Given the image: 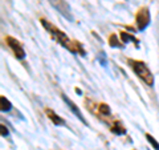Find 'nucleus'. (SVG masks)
<instances>
[{
	"instance_id": "423d86ee",
	"label": "nucleus",
	"mask_w": 159,
	"mask_h": 150,
	"mask_svg": "<svg viewBox=\"0 0 159 150\" xmlns=\"http://www.w3.org/2000/svg\"><path fill=\"white\" fill-rule=\"evenodd\" d=\"M62 100H64V101H65L66 102V105H68V106L69 108H70V110L74 113V114H76V116H77V118H80V120H81V121L84 122V124H85V125H88V122H86V120L85 118H84V116H82V113H81V110H80V109L77 108V105L76 104H74L73 101H72V100H69L66 96H64V94H62Z\"/></svg>"
},
{
	"instance_id": "39448f33",
	"label": "nucleus",
	"mask_w": 159,
	"mask_h": 150,
	"mask_svg": "<svg viewBox=\"0 0 159 150\" xmlns=\"http://www.w3.org/2000/svg\"><path fill=\"white\" fill-rule=\"evenodd\" d=\"M51 3L56 7L60 12H61L66 19L72 20V15H70V8L68 7V4L65 3V0H51Z\"/></svg>"
},
{
	"instance_id": "6e6552de",
	"label": "nucleus",
	"mask_w": 159,
	"mask_h": 150,
	"mask_svg": "<svg viewBox=\"0 0 159 150\" xmlns=\"http://www.w3.org/2000/svg\"><path fill=\"white\" fill-rule=\"evenodd\" d=\"M110 130L114 134H117V136H121V134L126 133V129H125V126H123V124L121 121H116V122H114L110 126Z\"/></svg>"
},
{
	"instance_id": "9d476101",
	"label": "nucleus",
	"mask_w": 159,
	"mask_h": 150,
	"mask_svg": "<svg viewBox=\"0 0 159 150\" xmlns=\"http://www.w3.org/2000/svg\"><path fill=\"white\" fill-rule=\"evenodd\" d=\"M98 110L101 113V116H110V108H109L106 104H99Z\"/></svg>"
},
{
	"instance_id": "f8f14e48",
	"label": "nucleus",
	"mask_w": 159,
	"mask_h": 150,
	"mask_svg": "<svg viewBox=\"0 0 159 150\" xmlns=\"http://www.w3.org/2000/svg\"><path fill=\"white\" fill-rule=\"evenodd\" d=\"M146 138H147V141H148V142H150V143H151V146H152L154 149H155V150H159V143L157 142V139H155V138H154V137L151 136V134H148V133H146Z\"/></svg>"
},
{
	"instance_id": "4468645a",
	"label": "nucleus",
	"mask_w": 159,
	"mask_h": 150,
	"mask_svg": "<svg viewBox=\"0 0 159 150\" xmlns=\"http://www.w3.org/2000/svg\"><path fill=\"white\" fill-rule=\"evenodd\" d=\"M0 128H2V137H7L8 134H9V133H8V129L4 126V125H2Z\"/></svg>"
},
{
	"instance_id": "20e7f679",
	"label": "nucleus",
	"mask_w": 159,
	"mask_h": 150,
	"mask_svg": "<svg viewBox=\"0 0 159 150\" xmlns=\"http://www.w3.org/2000/svg\"><path fill=\"white\" fill-rule=\"evenodd\" d=\"M6 41H7V44H8V47L12 49V52L15 53V56H16L19 60H23L24 57H25V51H24L21 43H20L19 40H16L15 37L8 36V37L6 39Z\"/></svg>"
},
{
	"instance_id": "f257e3e1",
	"label": "nucleus",
	"mask_w": 159,
	"mask_h": 150,
	"mask_svg": "<svg viewBox=\"0 0 159 150\" xmlns=\"http://www.w3.org/2000/svg\"><path fill=\"white\" fill-rule=\"evenodd\" d=\"M43 24V27L47 29V31L49 32V35L56 40V43H58L60 45H62L65 49H68V51H70L72 53L74 54H81V56H85V49L82 48V45L80 44L78 41H73V40L69 39L65 32H62L61 29H58L57 27H54L52 23H49L48 20L45 19H41L40 20Z\"/></svg>"
},
{
	"instance_id": "9b49d317",
	"label": "nucleus",
	"mask_w": 159,
	"mask_h": 150,
	"mask_svg": "<svg viewBox=\"0 0 159 150\" xmlns=\"http://www.w3.org/2000/svg\"><path fill=\"white\" fill-rule=\"evenodd\" d=\"M109 44H110V47H117V48H122L123 47L122 44L118 41V39H117V36L114 33L111 35L110 37H109Z\"/></svg>"
},
{
	"instance_id": "0eeeda50",
	"label": "nucleus",
	"mask_w": 159,
	"mask_h": 150,
	"mask_svg": "<svg viewBox=\"0 0 159 150\" xmlns=\"http://www.w3.org/2000/svg\"><path fill=\"white\" fill-rule=\"evenodd\" d=\"M45 113H47L48 118L51 120V121L56 125V126H62V125H65V121H64V120L60 116H57V114L54 113L52 109H45Z\"/></svg>"
},
{
	"instance_id": "f03ea898",
	"label": "nucleus",
	"mask_w": 159,
	"mask_h": 150,
	"mask_svg": "<svg viewBox=\"0 0 159 150\" xmlns=\"http://www.w3.org/2000/svg\"><path fill=\"white\" fill-rule=\"evenodd\" d=\"M127 64L130 65V68L134 71V73H135L143 82H146L148 87H152L154 85V74L151 73V71L148 69V67L145 63L138 61V60H133V59H127Z\"/></svg>"
},
{
	"instance_id": "1a4fd4ad",
	"label": "nucleus",
	"mask_w": 159,
	"mask_h": 150,
	"mask_svg": "<svg viewBox=\"0 0 159 150\" xmlns=\"http://www.w3.org/2000/svg\"><path fill=\"white\" fill-rule=\"evenodd\" d=\"M0 104H2V112H8L9 109H11V106H12L11 102L6 98V96L0 97Z\"/></svg>"
},
{
	"instance_id": "7ed1b4c3",
	"label": "nucleus",
	"mask_w": 159,
	"mask_h": 150,
	"mask_svg": "<svg viewBox=\"0 0 159 150\" xmlns=\"http://www.w3.org/2000/svg\"><path fill=\"white\" fill-rule=\"evenodd\" d=\"M135 21H137V27L139 31H143L146 29L147 26L150 24V11L145 7V8H141L137 13V17H135Z\"/></svg>"
},
{
	"instance_id": "ddd939ff",
	"label": "nucleus",
	"mask_w": 159,
	"mask_h": 150,
	"mask_svg": "<svg viewBox=\"0 0 159 150\" xmlns=\"http://www.w3.org/2000/svg\"><path fill=\"white\" fill-rule=\"evenodd\" d=\"M121 37H122V43H127V41H135L137 43V40H135V37L133 36V35H127L126 32H121Z\"/></svg>"
}]
</instances>
